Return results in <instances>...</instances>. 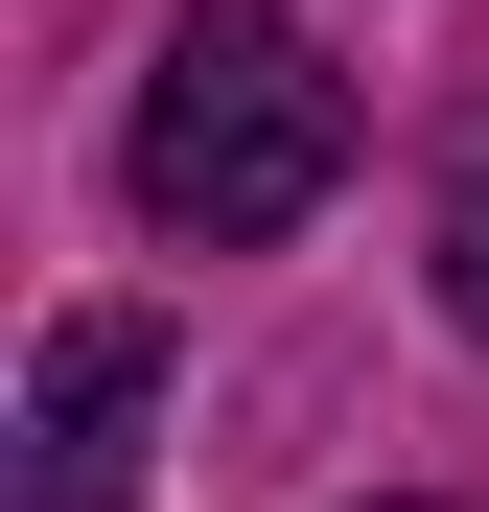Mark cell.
<instances>
[{"label": "cell", "instance_id": "6da1fadb", "mask_svg": "<svg viewBox=\"0 0 489 512\" xmlns=\"http://www.w3.org/2000/svg\"><path fill=\"white\" fill-rule=\"evenodd\" d=\"M117 163H140V210L187 233V256H257V233H303L326 187H350V70L280 24V0H187Z\"/></svg>", "mask_w": 489, "mask_h": 512}, {"label": "cell", "instance_id": "7a4b0ae2", "mask_svg": "<svg viewBox=\"0 0 489 512\" xmlns=\"http://www.w3.org/2000/svg\"><path fill=\"white\" fill-rule=\"evenodd\" d=\"M140 396H163V326L70 303V326H47V373H24V512H117V466H140Z\"/></svg>", "mask_w": 489, "mask_h": 512}, {"label": "cell", "instance_id": "3957f363", "mask_svg": "<svg viewBox=\"0 0 489 512\" xmlns=\"http://www.w3.org/2000/svg\"><path fill=\"white\" fill-rule=\"evenodd\" d=\"M443 326H466V350H489V163H466V187H443Z\"/></svg>", "mask_w": 489, "mask_h": 512}, {"label": "cell", "instance_id": "277c9868", "mask_svg": "<svg viewBox=\"0 0 489 512\" xmlns=\"http://www.w3.org/2000/svg\"><path fill=\"white\" fill-rule=\"evenodd\" d=\"M396 512H420V489H396Z\"/></svg>", "mask_w": 489, "mask_h": 512}]
</instances>
